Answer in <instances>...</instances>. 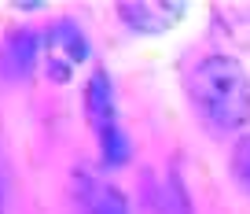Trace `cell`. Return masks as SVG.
Instances as JSON below:
<instances>
[{
  "mask_svg": "<svg viewBox=\"0 0 250 214\" xmlns=\"http://www.w3.org/2000/svg\"><path fill=\"white\" fill-rule=\"evenodd\" d=\"M188 96L217 133H232L250 122V78L232 56L199 59L188 74Z\"/></svg>",
  "mask_w": 250,
  "mask_h": 214,
  "instance_id": "cell-1",
  "label": "cell"
},
{
  "mask_svg": "<svg viewBox=\"0 0 250 214\" xmlns=\"http://www.w3.org/2000/svg\"><path fill=\"white\" fill-rule=\"evenodd\" d=\"M78 189H81V203H85V214H129V199H125L110 181H103V177H88V174H81Z\"/></svg>",
  "mask_w": 250,
  "mask_h": 214,
  "instance_id": "cell-6",
  "label": "cell"
},
{
  "mask_svg": "<svg viewBox=\"0 0 250 214\" xmlns=\"http://www.w3.org/2000/svg\"><path fill=\"white\" fill-rule=\"evenodd\" d=\"M85 115H88V126H92L96 137H107L114 133L118 126V111H114V89H110L107 71H96L85 85Z\"/></svg>",
  "mask_w": 250,
  "mask_h": 214,
  "instance_id": "cell-3",
  "label": "cell"
},
{
  "mask_svg": "<svg viewBox=\"0 0 250 214\" xmlns=\"http://www.w3.org/2000/svg\"><path fill=\"white\" fill-rule=\"evenodd\" d=\"M118 15L129 23L136 33H162L184 15V4H151V0H136V4H118Z\"/></svg>",
  "mask_w": 250,
  "mask_h": 214,
  "instance_id": "cell-5",
  "label": "cell"
},
{
  "mask_svg": "<svg viewBox=\"0 0 250 214\" xmlns=\"http://www.w3.org/2000/svg\"><path fill=\"white\" fill-rule=\"evenodd\" d=\"M100 155L107 166H125L129 159H133V144L125 137V129H114V133L100 137Z\"/></svg>",
  "mask_w": 250,
  "mask_h": 214,
  "instance_id": "cell-7",
  "label": "cell"
},
{
  "mask_svg": "<svg viewBox=\"0 0 250 214\" xmlns=\"http://www.w3.org/2000/svg\"><path fill=\"white\" fill-rule=\"evenodd\" d=\"M37 59H41V33L15 30L4 41V52H0V74L19 81V78H26V74H33Z\"/></svg>",
  "mask_w": 250,
  "mask_h": 214,
  "instance_id": "cell-4",
  "label": "cell"
},
{
  "mask_svg": "<svg viewBox=\"0 0 250 214\" xmlns=\"http://www.w3.org/2000/svg\"><path fill=\"white\" fill-rule=\"evenodd\" d=\"M232 177L243 192H250V133L239 137L232 148Z\"/></svg>",
  "mask_w": 250,
  "mask_h": 214,
  "instance_id": "cell-8",
  "label": "cell"
},
{
  "mask_svg": "<svg viewBox=\"0 0 250 214\" xmlns=\"http://www.w3.org/2000/svg\"><path fill=\"white\" fill-rule=\"evenodd\" d=\"M85 59H88V41L74 23H55L52 30H44L37 67L44 71L48 81H55V85L70 81V74L78 71Z\"/></svg>",
  "mask_w": 250,
  "mask_h": 214,
  "instance_id": "cell-2",
  "label": "cell"
},
{
  "mask_svg": "<svg viewBox=\"0 0 250 214\" xmlns=\"http://www.w3.org/2000/svg\"><path fill=\"white\" fill-rule=\"evenodd\" d=\"M8 207H11V177H8L4 159H0V214H8Z\"/></svg>",
  "mask_w": 250,
  "mask_h": 214,
  "instance_id": "cell-9",
  "label": "cell"
}]
</instances>
